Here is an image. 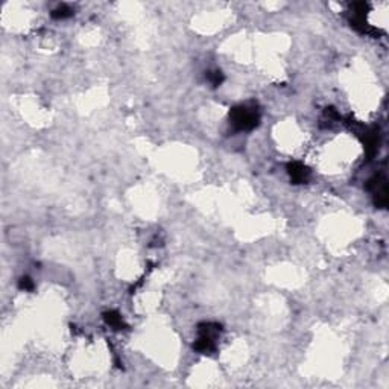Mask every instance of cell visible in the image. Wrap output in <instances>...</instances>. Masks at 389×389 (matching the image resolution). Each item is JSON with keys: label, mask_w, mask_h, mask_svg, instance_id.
Segmentation results:
<instances>
[{"label": "cell", "mask_w": 389, "mask_h": 389, "mask_svg": "<svg viewBox=\"0 0 389 389\" xmlns=\"http://www.w3.org/2000/svg\"><path fill=\"white\" fill-rule=\"evenodd\" d=\"M290 175L295 181H303V179H306V169L301 164H292Z\"/></svg>", "instance_id": "obj_2"}, {"label": "cell", "mask_w": 389, "mask_h": 389, "mask_svg": "<svg viewBox=\"0 0 389 389\" xmlns=\"http://www.w3.org/2000/svg\"><path fill=\"white\" fill-rule=\"evenodd\" d=\"M258 117L257 113L254 110H249L246 107L237 108L233 114V122L240 128V129H249L252 126H255Z\"/></svg>", "instance_id": "obj_1"}]
</instances>
